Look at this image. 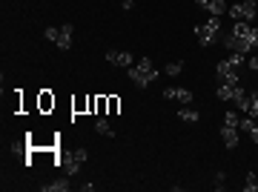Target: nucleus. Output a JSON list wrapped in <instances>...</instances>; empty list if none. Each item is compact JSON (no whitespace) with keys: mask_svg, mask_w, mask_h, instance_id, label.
I'll return each mask as SVG.
<instances>
[{"mask_svg":"<svg viewBox=\"0 0 258 192\" xmlns=\"http://www.w3.org/2000/svg\"><path fill=\"white\" fill-rule=\"evenodd\" d=\"M224 46L232 49V52H241V55H247L252 46H258V29L247 20H235L232 23V32L224 37Z\"/></svg>","mask_w":258,"mask_h":192,"instance_id":"obj_1","label":"nucleus"},{"mask_svg":"<svg viewBox=\"0 0 258 192\" xmlns=\"http://www.w3.org/2000/svg\"><path fill=\"white\" fill-rule=\"evenodd\" d=\"M126 75H129V81L135 83V86H141V89L158 81V69L152 66V60H149V57H144L141 63H132L126 69Z\"/></svg>","mask_w":258,"mask_h":192,"instance_id":"obj_2","label":"nucleus"},{"mask_svg":"<svg viewBox=\"0 0 258 192\" xmlns=\"http://www.w3.org/2000/svg\"><path fill=\"white\" fill-rule=\"evenodd\" d=\"M241 63H244V55H241V52H232V55L227 57V60H221V63H218V69H215L218 81L230 83V86H238V72H235V69H238Z\"/></svg>","mask_w":258,"mask_h":192,"instance_id":"obj_3","label":"nucleus"},{"mask_svg":"<svg viewBox=\"0 0 258 192\" xmlns=\"http://www.w3.org/2000/svg\"><path fill=\"white\" fill-rule=\"evenodd\" d=\"M46 40H52V43L60 49V52H66L69 46H72V35H75V26L72 23H63V26H49L46 32Z\"/></svg>","mask_w":258,"mask_h":192,"instance_id":"obj_4","label":"nucleus"},{"mask_svg":"<svg viewBox=\"0 0 258 192\" xmlns=\"http://www.w3.org/2000/svg\"><path fill=\"white\" fill-rule=\"evenodd\" d=\"M221 32V18H210L207 23H198L195 26V40L201 46H212L215 43V37Z\"/></svg>","mask_w":258,"mask_h":192,"instance_id":"obj_5","label":"nucleus"},{"mask_svg":"<svg viewBox=\"0 0 258 192\" xmlns=\"http://www.w3.org/2000/svg\"><path fill=\"white\" fill-rule=\"evenodd\" d=\"M227 12H230L232 20H247V23H252V20H255V12H258V0H241V3H232Z\"/></svg>","mask_w":258,"mask_h":192,"instance_id":"obj_6","label":"nucleus"},{"mask_svg":"<svg viewBox=\"0 0 258 192\" xmlns=\"http://www.w3.org/2000/svg\"><path fill=\"white\" fill-rule=\"evenodd\" d=\"M195 6L204 12H210V18H221L224 12L230 9V3L227 0H195Z\"/></svg>","mask_w":258,"mask_h":192,"instance_id":"obj_7","label":"nucleus"},{"mask_svg":"<svg viewBox=\"0 0 258 192\" xmlns=\"http://www.w3.org/2000/svg\"><path fill=\"white\" fill-rule=\"evenodd\" d=\"M86 155H89V152H86L83 147H81V149H75V155L63 164L66 175H78V172H81V166H83V161H86Z\"/></svg>","mask_w":258,"mask_h":192,"instance_id":"obj_8","label":"nucleus"},{"mask_svg":"<svg viewBox=\"0 0 258 192\" xmlns=\"http://www.w3.org/2000/svg\"><path fill=\"white\" fill-rule=\"evenodd\" d=\"M164 98H166V101H178V103H189V101H192V92L184 89V86H172V89L164 92Z\"/></svg>","mask_w":258,"mask_h":192,"instance_id":"obj_9","label":"nucleus"},{"mask_svg":"<svg viewBox=\"0 0 258 192\" xmlns=\"http://www.w3.org/2000/svg\"><path fill=\"white\" fill-rule=\"evenodd\" d=\"M106 63H112V66H132V55H129V52H115V49H112V52H106Z\"/></svg>","mask_w":258,"mask_h":192,"instance_id":"obj_10","label":"nucleus"},{"mask_svg":"<svg viewBox=\"0 0 258 192\" xmlns=\"http://www.w3.org/2000/svg\"><path fill=\"white\" fill-rule=\"evenodd\" d=\"M221 138H224V147L227 149H235L238 147V126H221Z\"/></svg>","mask_w":258,"mask_h":192,"instance_id":"obj_11","label":"nucleus"},{"mask_svg":"<svg viewBox=\"0 0 258 192\" xmlns=\"http://www.w3.org/2000/svg\"><path fill=\"white\" fill-rule=\"evenodd\" d=\"M238 129L249 132V138L258 144V120H255V118H249V115H247V118H241V120H238Z\"/></svg>","mask_w":258,"mask_h":192,"instance_id":"obj_12","label":"nucleus"},{"mask_svg":"<svg viewBox=\"0 0 258 192\" xmlns=\"http://www.w3.org/2000/svg\"><path fill=\"white\" fill-rule=\"evenodd\" d=\"M72 189V183L60 178V181H52V183H40V192H69Z\"/></svg>","mask_w":258,"mask_h":192,"instance_id":"obj_13","label":"nucleus"},{"mask_svg":"<svg viewBox=\"0 0 258 192\" xmlns=\"http://www.w3.org/2000/svg\"><path fill=\"white\" fill-rule=\"evenodd\" d=\"M95 132H101V135H106V138H115V129L109 126V120H106V118H98V123H95Z\"/></svg>","mask_w":258,"mask_h":192,"instance_id":"obj_14","label":"nucleus"},{"mask_svg":"<svg viewBox=\"0 0 258 192\" xmlns=\"http://www.w3.org/2000/svg\"><path fill=\"white\" fill-rule=\"evenodd\" d=\"M247 115L249 118H258V92H252L247 98Z\"/></svg>","mask_w":258,"mask_h":192,"instance_id":"obj_15","label":"nucleus"},{"mask_svg":"<svg viewBox=\"0 0 258 192\" xmlns=\"http://www.w3.org/2000/svg\"><path fill=\"white\" fill-rule=\"evenodd\" d=\"M232 95H235V86H230V83H221L218 86V98L221 101H232Z\"/></svg>","mask_w":258,"mask_h":192,"instance_id":"obj_16","label":"nucleus"},{"mask_svg":"<svg viewBox=\"0 0 258 192\" xmlns=\"http://www.w3.org/2000/svg\"><path fill=\"white\" fill-rule=\"evenodd\" d=\"M178 118L186 120V123H198V118H201V115H198V112H192V109H181V112H178Z\"/></svg>","mask_w":258,"mask_h":192,"instance_id":"obj_17","label":"nucleus"},{"mask_svg":"<svg viewBox=\"0 0 258 192\" xmlns=\"http://www.w3.org/2000/svg\"><path fill=\"white\" fill-rule=\"evenodd\" d=\"M258 189V175L247 172V183H244V192H255Z\"/></svg>","mask_w":258,"mask_h":192,"instance_id":"obj_18","label":"nucleus"},{"mask_svg":"<svg viewBox=\"0 0 258 192\" xmlns=\"http://www.w3.org/2000/svg\"><path fill=\"white\" fill-rule=\"evenodd\" d=\"M181 72H184V63H181V60H175V63L166 66V75H172V78H178Z\"/></svg>","mask_w":258,"mask_h":192,"instance_id":"obj_19","label":"nucleus"},{"mask_svg":"<svg viewBox=\"0 0 258 192\" xmlns=\"http://www.w3.org/2000/svg\"><path fill=\"white\" fill-rule=\"evenodd\" d=\"M224 181H227V175H224V172H215V189H218V192L227 189V183H224Z\"/></svg>","mask_w":258,"mask_h":192,"instance_id":"obj_20","label":"nucleus"},{"mask_svg":"<svg viewBox=\"0 0 258 192\" xmlns=\"http://www.w3.org/2000/svg\"><path fill=\"white\" fill-rule=\"evenodd\" d=\"M238 115H235V112H227V115H224V123H227V126H238Z\"/></svg>","mask_w":258,"mask_h":192,"instance_id":"obj_21","label":"nucleus"},{"mask_svg":"<svg viewBox=\"0 0 258 192\" xmlns=\"http://www.w3.org/2000/svg\"><path fill=\"white\" fill-rule=\"evenodd\" d=\"M120 6H123V12H132V9H135V3H132V0H123Z\"/></svg>","mask_w":258,"mask_h":192,"instance_id":"obj_22","label":"nucleus"}]
</instances>
